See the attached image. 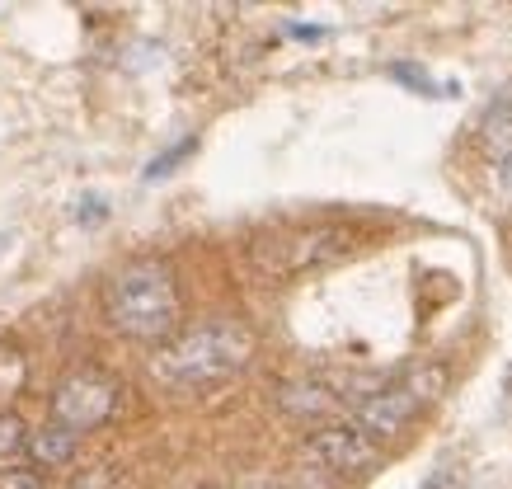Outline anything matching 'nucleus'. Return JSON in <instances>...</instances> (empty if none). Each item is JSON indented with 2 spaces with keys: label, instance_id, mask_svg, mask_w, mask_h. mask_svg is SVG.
<instances>
[{
  "label": "nucleus",
  "instance_id": "11",
  "mask_svg": "<svg viewBox=\"0 0 512 489\" xmlns=\"http://www.w3.org/2000/svg\"><path fill=\"white\" fill-rule=\"evenodd\" d=\"M184 156H193V137H184V142H174L170 151H165V156L151 160V165H146V179H165V174H170Z\"/></svg>",
  "mask_w": 512,
  "mask_h": 489
},
{
  "label": "nucleus",
  "instance_id": "8",
  "mask_svg": "<svg viewBox=\"0 0 512 489\" xmlns=\"http://www.w3.org/2000/svg\"><path fill=\"white\" fill-rule=\"evenodd\" d=\"M33 457V466H43V471H62V466H71L80 452V438L76 433H66L62 424H52L47 419L43 428H33L29 433V447H24Z\"/></svg>",
  "mask_w": 512,
  "mask_h": 489
},
{
  "label": "nucleus",
  "instance_id": "14",
  "mask_svg": "<svg viewBox=\"0 0 512 489\" xmlns=\"http://www.w3.org/2000/svg\"><path fill=\"white\" fill-rule=\"evenodd\" d=\"M104 198L99 193H90V198H80V207H76V221H85V226H94V221H104Z\"/></svg>",
  "mask_w": 512,
  "mask_h": 489
},
{
  "label": "nucleus",
  "instance_id": "12",
  "mask_svg": "<svg viewBox=\"0 0 512 489\" xmlns=\"http://www.w3.org/2000/svg\"><path fill=\"white\" fill-rule=\"evenodd\" d=\"M390 76L400 80V85H414V90H423V95H437V90H442V85H437V80L428 76V71H423V66H409V62L390 66Z\"/></svg>",
  "mask_w": 512,
  "mask_h": 489
},
{
  "label": "nucleus",
  "instance_id": "9",
  "mask_svg": "<svg viewBox=\"0 0 512 489\" xmlns=\"http://www.w3.org/2000/svg\"><path fill=\"white\" fill-rule=\"evenodd\" d=\"M24 381H29V363H24V353L15 344H0V405L5 400H15L24 391Z\"/></svg>",
  "mask_w": 512,
  "mask_h": 489
},
{
  "label": "nucleus",
  "instance_id": "10",
  "mask_svg": "<svg viewBox=\"0 0 512 489\" xmlns=\"http://www.w3.org/2000/svg\"><path fill=\"white\" fill-rule=\"evenodd\" d=\"M24 447H29V433H24V424H19L15 414H5V410H0V461L19 457Z\"/></svg>",
  "mask_w": 512,
  "mask_h": 489
},
{
  "label": "nucleus",
  "instance_id": "5",
  "mask_svg": "<svg viewBox=\"0 0 512 489\" xmlns=\"http://www.w3.org/2000/svg\"><path fill=\"white\" fill-rule=\"evenodd\" d=\"M118 395H123V386L104 367H80L52 391L47 414H52V424H62L66 433L80 438V433H94V428L109 424L113 410H118Z\"/></svg>",
  "mask_w": 512,
  "mask_h": 489
},
{
  "label": "nucleus",
  "instance_id": "6",
  "mask_svg": "<svg viewBox=\"0 0 512 489\" xmlns=\"http://www.w3.org/2000/svg\"><path fill=\"white\" fill-rule=\"evenodd\" d=\"M306 461H315L329 475H357L381 461V442L367 438L357 424H325L306 442Z\"/></svg>",
  "mask_w": 512,
  "mask_h": 489
},
{
  "label": "nucleus",
  "instance_id": "2",
  "mask_svg": "<svg viewBox=\"0 0 512 489\" xmlns=\"http://www.w3.org/2000/svg\"><path fill=\"white\" fill-rule=\"evenodd\" d=\"M104 316L123 339L170 344L179 334V283L165 259H132L104 283Z\"/></svg>",
  "mask_w": 512,
  "mask_h": 489
},
{
  "label": "nucleus",
  "instance_id": "7",
  "mask_svg": "<svg viewBox=\"0 0 512 489\" xmlns=\"http://www.w3.org/2000/svg\"><path fill=\"white\" fill-rule=\"evenodd\" d=\"M278 405L296 419H325L343 405V395L329 386V381H315V377H296V381H282L278 386Z\"/></svg>",
  "mask_w": 512,
  "mask_h": 489
},
{
  "label": "nucleus",
  "instance_id": "15",
  "mask_svg": "<svg viewBox=\"0 0 512 489\" xmlns=\"http://www.w3.org/2000/svg\"><path fill=\"white\" fill-rule=\"evenodd\" d=\"M5 245H10V236H0V250H5Z\"/></svg>",
  "mask_w": 512,
  "mask_h": 489
},
{
  "label": "nucleus",
  "instance_id": "13",
  "mask_svg": "<svg viewBox=\"0 0 512 489\" xmlns=\"http://www.w3.org/2000/svg\"><path fill=\"white\" fill-rule=\"evenodd\" d=\"M0 489H43V475L38 471H5L0 475Z\"/></svg>",
  "mask_w": 512,
  "mask_h": 489
},
{
  "label": "nucleus",
  "instance_id": "1",
  "mask_svg": "<svg viewBox=\"0 0 512 489\" xmlns=\"http://www.w3.org/2000/svg\"><path fill=\"white\" fill-rule=\"evenodd\" d=\"M249 358H254V334L240 320H207L198 330L174 334L170 344L156 348L151 377L174 395H198L240 377Z\"/></svg>",
  "mask_w": 512,
  "mask_h": 489
},
{
  "label": "nucleus",
  "instance_id": "4",
  "mask_svg": "<svg viewBox=\"0 0 512 489\" xmlns=\"http://www.w3.org/2000/svg\"><path fill=\"white\" fill-rule=\"evenodd\" d=\"M447 391V367H419V372H409L400 377L395 386H381L376 395H367L362 405H357L353 424L367 433V438L386 442V438H400L404 428L414 424L428 405H433L437 395Z\"/></svg>",
  "mask_w": 512,
  "mask_h": 489
},
{
  "label": "nucleus",
  "instance_id": "3",
  "mask_svg": "<svg viewBox=\"0 0 512 489\" xmlns=\"http://www.w3.org/2000/svg\"><path fill=\"white\" fill-rule=\"evenodd\" d=\"M353 245V236L343 226H292V231H273V236H259L249 245V264L273 278V283H287V278H306V273L325 269L334 259H343Z\"/></svg>",
  "mask_w": 512,
  "mask_h": 489
}]
</instances>
